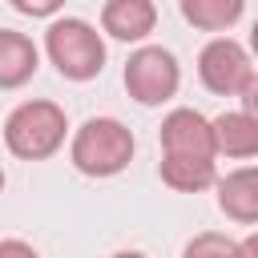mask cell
<instances>
[{
	"label": "cell",
	"mask_w": 258,
	"mask_h": 258,
	"mask_svg": "<svg viewBox=\"0 0 258 258\" xmlns=\"http://www.w3.org/2000/svg\"><path fill=\"white\" fill-rule=\"evenodd\" d=\"M60 4H64V0H12V8L24 12V16H52Z\"/></svg>",
	"instance_id": "obj_14"
},
{
	"label": "cell",
	"mask_w": 258,
	"mask_h": 258,
	"mask_svg": "<svg viewBox=\"0 0 258 258\" xmlns=\"http://www.w3.org/2000/svg\"><path fill=\"white\" fill-rule=\"evenodd\" d=\"M161 153H169V157H218L214 125L198 109H173L161 121Z\"/></svg>",
	"instance_id": "obj_6"
},
{
	"label": "cell",
	"mask_w": 258,
	"mask_h": 258,
	"mask_svg": "<svg viewBox=\"0 0 258 258\" xmlns=\"http://www.w3.org/2000/svg\"><path fill=\"white\" fill-rule=\"evenodd\" d=\"M113 258H145L141 250H121V254H113Z\"/></svg>",
	"instance_id": "obj_19"
},
{
	"label": "cell",
	"mask_w": 258,
	"mask_h": 258,
	"mask_svg": "<svg viewBox=\"0 0 258 258\" xmlns=\"http://www.w3.org/2000/svg\"><path fill=\"white\" fill-rule=\"evenodd\" d=\"M242 109H246L250 117H258V73L250 77V85H246V93H242Z\"/></svg>",
	"instance_id": "obj_16"
},
{
	"label": "cell",
	"mask_w": 258,
	"mask_h": 258,
	"mask_svg": "<svg viewBox=\"0 0 258 258\" xmlns=\"http://www.w3.org/2000/svg\"><path fill=\"white\" fill-rule=\"evenodd\" d=\"M0 258H40L28 242H20V238H4L0 242Z\"/></svg>",
	"instance_id": "obj_15"
},
{
	"label": "cell",
	"mask_w": 258,
	"mask_h": 258,
	"mask_svg": "<svg viewBox=\"0 0 258 258\" xmlns=\"http://www.w3.org/2000/svg\"><path fill=\"white\" fill-rule=\"evenodd\" d=\"M214 125V149L226 157H254L258 153V117L246 109H230L210 121Z\"/></svg>",
	"instance_id": "obj_10"
},
{
	"label": "cell",
	"mask_w": 258,
	"mask_h": 258,
	"mask_svg": "<svg viewBox=\"0 0 258 258\" xmlns=\"http://www.w3.org/2000/svg\"><path fill=\"white\" fill-rule=\"evenodd\" d=\"M157 24L153 0H105L101 8V28L117 40H145Z\"/></svg>",
	"instance_id": "obj_7"
},
{
	"label": "cell",
	"mask_w": 258,
	"mask_h": 258,
	"mask_svg": "<svg viewBox=\"0 0 258 258\" xmlns=\"http://www.w3.org/2000/svg\"><path fill=\"white\" fill-rule=\"evenodd\" d=\"M69 157L85 177H113L133 161V133L117 117H89L73 133Z\"/></svg>",
	"instance_id": "obj_1"
},
{
	"label": "cell",
	"mask_w": 258,
	"mask_h": 258,
	"mask_svg": "<svg viewBox=\"0 0 258 258\" xmlns=\"http://www.w3.org/2000/svg\"><path fill=\"white\" fill-rule=\"evenodd\" d=\"M246 0H181V16L202 32H226L242 16Z\"/></svg>",
	"instance_id": "obj_12"
},
{
	"label": "cell",
	"mask_w": 258,
	"mask_h": 258,
	"mask_svg": "<svg viewBox=\"0 0 258 258\" xmlns=\"http://www.w3.org/2000/svg\"><path fill=\"white\" fill-rule=\"evenodd\" d=\"M198 77L218 97H242L246 85H250V77H254V64H250V52L238 40L214 36L202 48V56H198Z\"/></svg>",
	"instance_id": "obj_5"
},
{
	"label": "cell",
	"mask_w": 258,
	"mask_h": 258,
	"mask_svg": "<svg viewBox=\"0 0 258 258\" xmlns=\"http://www.w3.org/2000/svg\"><path fill=\"white\" fill-rule=\"evenodd\" d=\"M238 258H258V230L238 242Z\"/></svg>",
	"instance_id": "obj_17"
},
{
	"label": "cell",
	"mask_w": 258,
	"mask_h": 258,
	"mask_svg": "<svg viewBox=\"0 0 258 258\" xmlns=\"http://www.w3.org/2000/svg\"><path fill=\"white\" fill-rule=\"evenodd\" d=\"M161 181L177 194H198L206 185H218L214 157H169L161 153Z\"/></svg>",
	"instance_id": "obj_11"
},
{
	"label": "cell",
	"mask_w": 258,
	"mask_h": 258,
	"mask_svg": "<svg viewBox=\"0 0 258 258\" xmlns=\"http://www.w3.org/2000/svg\"><path fill=\"white\" fill-rule=\"evenodd\" d=\"M181 258H238V242H234V238H226V234L206 230V234H198V238H189V242H185Z\"/></svg>",
	"instance_id": "obj_13"
},
{
	"label": "cell",
	"mask_w": 258,
	"mask_h": 258,
	"mask_svg": "<svg viewBox=\"0 0 258 258\" xmlns=\"http://www.w3.org/2000/svg\"><path fill=\"white\" fill-rule=\"evenodd\" d=\"M64 133H69L64 109L52 105V101H24L4 121V145L24 161L52 157L64 145Z\"/></svg>",
	"instance_id": "obj_2"
},
{
	"label": "cell",
	"mask_w": 258,
	"mask_h": 258,
	"mask_svg": "<svg viewBox=\"0 0 258 258\" xmlns=\"http://www.w3.org/2000/svg\"><path fill=\"white\" fill-rule=\"evenodd\" d=\"M177 85H181V69L173 52L161 44H141L125 60V89L137 105H161L177 93Z\"/></svg>",
	"instance_id": "obj_4"
},
{
	"label": "cell",
	"mask_w": 258,
	"mask_h": 258,
	"mask_svg": "<svg viewBox=\"0 0 258 258\" xmlns=\"http://www.w3.org/2000/svg\"><path fill=\"white\" fill-rule=\"evenodd\" d=\"M36 64H40L36 44L16 28H0V89H20L24 81H32Z\"/></svg>",
	"instance_id": "obj_9"
},
{
	"label": "cell",
	"mask_w": 258,
	"mask_h": 258,
	"mask_svg": "<svg viewBox=\"0 0 258 258\" xmlns=\"http://www.w3.org/2000/svg\"><path fill=\"white\" fill-rule=\"evenodd\" d=\"M44 52L56 64V73L69 77V81H93L105 69V40L81 16L52 20L48 32H44Z\"/></svg>",
	"instance_id": "obj_3"
},
{
	"label": "cell",
	"mask_w": 258,
	"mask_h": 258,
	"mask_svg": "<svg viewBox=\"0 0 258 258\" xmlns=\"http://www.w3.org/2000/svg\"><path fill=\"white\" fill-rule=\"evenodd\" d=\"M218 206L226 218L254 226L258 222V165H242L218 177Z\"/></svg>",
	"instance_id": "obj_8"
},
{
	"label": "cell",
	"mask_w": 258,
	"mask_h": 258,
	"mask_svg": "<svg viewBox=\"0 0 258 258\" xmlns=\"http://www.w3.org/2000/svg\"><path fill=\"white\" fill-rule=\"evenodd\" d=\"M0 189H4V169H0Z\"/></svg>",
	"instance_id": "obj_20"
},
{
	"label": "cell",
	"mask_w": 258,
	"mask_h": 258,
	"mask_svg": "<svg viewBox=\"0 0 258 258\" xmlns=\"http://www.w3.org/2000/svg\"><path fill=\"white\" fill-rule=\"evenodd\" d=\"M250 52L258 56V20H254V28H250Z\"/></svg>",
	"instance_id": "obj_18"
}]
</instances>
